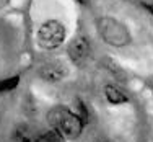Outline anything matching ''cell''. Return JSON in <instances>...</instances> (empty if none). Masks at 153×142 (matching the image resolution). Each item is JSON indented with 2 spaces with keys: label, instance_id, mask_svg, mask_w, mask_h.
I'll list each match as a JSON object with an SVG mask.
<instances>
[{
  "label": "cell",
  "instance_id": "cell-2",
  "mask_svg": "<svg viewBox=\"0 0 153 142\" xmlns=\"http://www.w3.org/2000/svg\"><path fill=\"white\" fill-rule=\"evenodd\" d=\"M38 44L46 51L57 49L65 41V26L57 20H49L39 26L38 30Z\"/></svg>",
  "mask_w": 153,
  "mask_h": 142
},
{
  "label": "cell",
  "instance_id": "cell-8",
  "mask_svg": "<svg viewBox=\"0 0 153 142\" xmlns=\"http://www.w3.org/2000/svg\"><path fill=\"white\" fill-rule=\"evenodd\" d=\"M18 83H20V75H12V77H7V78L0 80V95L15 90L18 87Z\"/></svg>",
  "mask_w": 153,
  "mask_h": 142
},
{
  "label": "cell",
  "instance_id": "cell-7",
  "mask_svg": "<svg viewBox=\"0 0 153 142\" xmlns=\"http://www.w3.org/2000/svg\"><path fill=\"white\" fill-rule=\"evenodd\" d=\"M13 142H39V134H36L30 126H18L13 134Z\"/></svg>",
  "mask_w": 153,
  "mask_h": 142
},
{
  "label": "cell",
  "instance_id": "cell-6",
  "mask_svg": "<svg viewBox=\"0 0 153 142\" xmlns=\"http://www.w3.org/2000/svg\"><path fill=\"white\" fill-rule=\"evenodd\" d=\"M104 96H106L108 103L114 105V106L129 103V96L124 93V90H121L119 87H116V85H106L104 87Z\"/></svg>",
  "mask_w": 153,
  "mask_h": 142
},
{
  "label": "cell",
  "instance_id": "cell-13",
  "mask_svg": "<svg viewBox=\"0 0 153 142\" xmlns=\"http://www.w3.org/2000/svg\"><path fill=\"white\" fill-rule=\"evenodd\" d=\"M101 142H104V141H101Z\"/></svg>",
  "mask_w": 153,
  "mask_h": 142
},
{
  "label": "cell",
  "instance_id": "cell-12",
  "mask_svg": "<svg viewBox=\"0 0 153 142\" xmlns=\"http://www.w3.org/2000/svg\"><path fill=\"white\" fill-rule=\"evenodd\" d=\"M147 3H152V5H153V0H148V2Z\"/></svg>",
  "mask_w": 153,
  "mask_h": 142
},
{
  "label": "cell",
  "instance_id": "cell-10",
  "mask_svg": "<svg viewBox=\"0 0 153 142\" xmlns=\"http://www.w3.org/2000/svg\"><path fill=\"white\" fill-rule=\"evenodd\" d=\"M145 83H147V88L150 90V93L153 95V77H148V78H147V82H145Z\"/></svg>",
  "mask_w": 153,
  "mask_h": 142
},
{
  "label": "cell",
  "instance_id": "cell-1",
  "mask_svg": "<svg viewBox=\"0 0 153 142\" xmlns=\"http://www.w3.org/2000/svg\"><path fill=\"white\" fill-rule=\"evenodd\" d=\"M47 123L65 141L78 139L83 132V127L86 124V121L78 113L68 110L65 106H54L47 113Z\"/></svg>",
  "mask_w": 153,
  "mask_h": 142
},
{
  "label": "cell",
  "instance_id": "cell-5",
  "mask_svg": "<svg viewBox=\"0 0 153 142\" xmlns=\"http://www.w3.org/2000/svg\"><path fill=\"white\" fill-rule=\"evenodd\" d=\"M38 75L42 80H46V82L56 83V82H60V80H64L67 77L68 69H67V65H65V62H62V61L51 59V61H46V62H42L39 65Z\"/></svg>",
  "mask_w": 153,
  "mask_h": 142
},
{
  "label": "cell",
  "instance_id": "cell-3",
  "mask_svg": "<svg viewBox=\"0 0 153 142\" xmlns=\"http://www.w3.org/2000/svg\"><path fill=\"white\" fill-rule=\"evenodd\" d=\"M98 30L100 34L108 44L121 47L129 44L130 41V34L127 31V28L122 23H119L117 20H112V18H103L98 23Z\"/></svg>",
  "mask_w": 153,
  "mask_h": 142
},
{
  "label": "cell",
  "instance_id": "cell-11",
  "mask_svg": "<svg viewBox=\"0 0 153 142\" xmlns=\"http://www.w3.org/2000/svg\"><path fill=\"white\" fill-rule=\"evenodd\" d=\"M78 3H82V5H88L90 3V0H76Z\"/></svg>",
  "mask_w": 153,
  "mask_h": 142
},
{
  "label": "cell",
  "instance_id": "cell-4",
  "mask_svg": "<svg viewBox=\"0 0 153 142\" xmlns=\"http://www.w3.org/2000/svg\"><path fill=\"white\" fill-rule=\"evenodd\" d=\"M67 54L70 57V61L78 67H83L88 62L90 56H91V46L90 41L85 36H76L70 41V44L67 47Z\"/></svg>",
  "mask_w": 153,
  "mask_h": 142
},
{
  "label": "cell",
  "instance_id": "cell-9",
  "mask_svg": "<svg viewBox=\"0 0 153 142\" xmlns=\"http://www.w3.org/2000/svg\"><path fill=\"white\" fill-rule=\"evenodd\" d=\"M39 142H65V139L59 132L51 129V131H46V132L39 134Z\"/></svg>",
  "mask_w": 153,
  "mask_h": 142
}]
</instances>
